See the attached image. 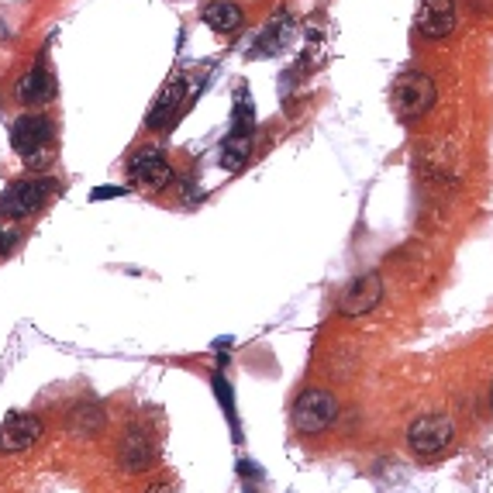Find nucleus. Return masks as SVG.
Wrapping results in <instances>:
<instances>
[{
	"instance_id": "nucleus-1",
	"label": "nucleus",
	"mask_w": 493,
	"mask_h": 493,
	"mask_svg": "<svg viewBox=\"0 0 493 493\" xmlns=\"http://www.w3.org/2000/svg\"><path fill=\"white\" fill-rule=\"evenodd\" d=\"M290 417H294L297 434H324L328 428H335L338 421L335 394L324 390V387H307L304 394L297 397Z\"/></svg>"
},
{
	"instance_id": "nucleus-2",
	"label": "nucleus",
	"mask_w": 493,
	"mask_h": 493,
	"mask_svg": "<svg viewBox=\"0 0 493 493\" xmlns=\"http://www.w3.org/2000/svg\"><path fill=\"white\" fill-rule=\"evenodd\" d=\"M11 145L28 166H45L52 159V121L45 114H21L11 128Z\"/></svg>"
},
{
	"instance_id": "nucleus-3",
	"label": "nucleus",
	"mask_w": 493,
	"mask_h": 493,
	"mask_svg": "<svg viewBox=\"0 0 493 493\" xmlns=\"http://www.w3.org/2000/svg\"><path fill=\"white\" fill-rule=\"evenodd\" d=\"M390 97H394V111L400 114V121H417L434 107L438 90H434L432 77H425V73H404L394 83Z\"/></svg>"
},
{
	"instance_id": "nucleus-4",
	"label": "nucleus",
	"mask_w": 493,
	"mask_h": 493,
	"mask_svg": "<svg viewBox=\"0 0 493 493\" xmlns=\"http://www.w3.org/2000/svg\"><path fill=\"white\" fill-rule=\"evenodd\" d=\"M455 438V425L449 415H421L407 428V445L417 459H434L442 455Z\"/></svg>"
},
{
	"instance_id": "nucleus-5",
	"label": "nucleus",
	"mask_w": 493,
	"mask_h": 493,
	"mask_svg": "<svg viewBox=\"0 0 493 493\" xmlns=\"http://www.w3.org/2000/svg\"><path fill=\"white\" fill-rule=\"evenodd\" d=\"M56 194V183L52 179H18V183H11L4 194H0V215L14 217H32L35 211H41L49 197Z\"/></svg>"
},
{
	"instance_id": "nucleus-6",
	"label": "nucleus",
	"mask_w": 493,
	"mask_h": 493,
	"mask_svg": "<svg viewBox=\"0 0 493 493\" xmlns=\"http://www.w3.org/2000/svg\"><path fill=\"white\" fill-rule=\"evenodd\" d=\"M128 179H132V187H139L145 194H159V190L169 187L173 166H169V159L162 156L156 145H149V149H139L135 156L128 159Z\"/></svg>"
},
{
	"instance_id": "nucleus-7",
	"label": "nucleus",
	"mask_w": 493,
	"mask_h": 493,
	"mask_svg": "<svg viewBox=\"0 0 493 493\" xmlns=\"http://www.w3.org/2000/svg\"><path fill=\"white\" fill-rule=\"evenodd\" d=\"M379 300H383V277H379V273H366V277L352 279V283L342 290V297H338V315H345V317L370 315Z\"/></svg>"
},
{
	"instance_id": "nucleus-8",
	"label": "nucleus",
	"mask_w": 493,
	"mask_h": 493,
	"mask_svg": "<svg viewBox=\"0 0 493 493\" xmlns=\"http://www.w3.org/2000/svg\"><path fill=\"white\" fill-rule=\"evenodd\" d=\"M156 462V445L145 428H128V432L118 438V466L124 473H145L149 466Z\"/></svg>"
},
{
	"instance_id": "nucleus-9",
	"label": "nucleus",
	"mask_w": 493,
	"mask_h": 493,
	"mask_svg": "<svg viewBox=\"0 0 493 493\" xmlns=\"http://www.w3.org/2000/svg\"><path fill=\"white\" fill-rule=\"evenodd\" d=\"M459 24L455 0H425L417 11V32L425 39H449Z\"/></svg>"
},
{
	"instance_id": "nucleus-10",
	"label": "nucleus",
	"mask_w": 493,
	"mask_h": 493,
	"mask_svg": "<svg viewBox=\"0 0 493 493\" xmlns=\"http://www.w3.org/2000/svg\"><path fill=\"white\" fill-rule=\"evenodd\" d=\"M41 438V421L32 415H7L0 421V452H24Z\"/></svg>"
},
{
	"instance_id": "nucleus-11",
	"label": "nucleus",
	"mask_w": 493,
	"mask_h": 493,
	"mask_svg": "<svg viewBox=\"0 0 493 493\" xmlns=\"http://www.w3.org/2000/svg\"><path fill=\"white\" fill-rule=\"evenodd\" d=\"M183 97H187V79L183 77L169 79V83L159 90V97L152 100V107H149V114H145V128H149V132L169 128L173 118L179 114V107H183Z\"/></svg>"
},
{
	"instance_id": "nucleus-12",
	"label": "nucleus",
	"mask_w": 493,
	"mask_h": 493,
	"mask_svg": "<svg viewBox=\"0 0 493 493\" xmlns=\"http://www.w3.org/2000/svg\"><path fill=\"white\" fill-rule=\"evenodd\" d=\"M297 35V21L294 14H287V11H279L277 18H269L266 24H262V32H259L256 45H252V56H277V52H283L290 41H294Z\"/></svg>"
},
{
	"instance_id": "nucleus-13",
	"label": "nucleus",
	"mask_w": 493,
	"mask_h": 493,
	"mask_svg": "<svg viewBox=\"0 0 493 493\" xmlns=\"http://www.w3.org/2000/svg\"><path fill=\"white\" fill-rule=\"evenodd\" d=\"M14 94H18V100L21 104H28V107H41V104H49V100L56 97V79H52V73L45 69V62L39 59L18 79Z\"/></svg>"
},
{
	"instance_id": "nucleus-14",
	"label": "nucleus",
	"mask_w": 493,
	"mask_h": 493,
	"mask_svg": "<svg viewBox=\"0 0 493 493\" xmlns=\"http://www.w3.org/2000/svg\"><path fill=\"white\" fill-rule=\"evenodd\" d=\"M66 428L79 434V438H94V434L107 428V415H104V407L97 400H79L66 411Z\"/></svg>"
},
{
	"instance_id": "nucleus-15",
	"label": "nucleus",
	"mask_w": 493,
	"mask_h": 493,
	"mask_svg": "<svg viewBox=\"0 0 493 493\" xmlns=\"http://www.w3.org/2000/svg\"><path fill=\"white\" fill-rule=\"evenodd\" d=\"M200 18H204V24L207 28H215V32H221V35H232L235 28H242V7L238 4H232V0H215V4H207L204 11H200Z\"/></svg>"
},
{
	"instance_id": "nucleus-16",
	"label": "nucleus",
	"mask_w": 493,
	"mask_h": 493,
	"mask_svg": "<svg viewBox=\"0 0 493 493\" xmlns=\"http://www.w3.org/2000/svg\"><path fill=\"white\" fill-rule=\"evenodd\" d=\"M249 156H252V135H242V132H232L228 139L221 142V149H217V162L228 173H238L249 162Z\"/></svg>"
},
{
	"instance_id": "nucleus-17",
	"label": "nucleus",
	"mask_w": 493,
	"mask_h": 493,
	"mask_svg": "<svg viewBox=\"0 0 493 493\" xmlns=\"http://www.w3.org/2000/svg\"><path fill=\"white\" fill-rule=\"evenodd\" d=\"M211 390H215L217 404H221V411H224V417H228V425H232V432L238 428V417H235V394H232V383L224 379L221 373L211 376Z\"/></svg>"
},
{
	"instance_id": "nucleus-18",
	"label": "nucleus",
	"mask_w": 493,
	"mask_h": 493,
	"mask_svg": "<svg viewBox=\"0 0 493 493\" xmlns=\"http://www.w3.org/2000/svg\"><path fill=\"white\" fill-rule=\"evenodd\" d=\"M232 132H242V135H252L256 132V114H252V100L242 90L235 97V118H232Z\"/></svg>"
},
{
	"instance_id": "nucleus-19",
	"label": "nucleus",
	"mask_w": 493,
	"mask_h": 493,
	"mask_svg": "<svg viewBox=\"0 0 493 493\" xmlns=\"http://www.w3.org/2000/svg\"><path fill=\"white\" fill-rule=\"evenodd\" d=\"M128 190L124 187H94L90 190V200H114V197H124Z\"/></svg>"
},
{
	"instance_id": "nucleus-20",
	"label": "nucleus",
	"mask_w": 493,
	"mask_h": 493,
	"mask_svg": "<svg viewBox=\"0 0 493 493\" xmlns=\"http://www.w3.org/2000/svg\"><path fill=\"white\" fill-rule=\"evenodd\" d=\"M238 476H245V479H259V466L256 462H249V459H238Z\"/></svg>"
},
{
	"instance_id": "nucleus-21",
	"label": "nucleus",
	"mask_w": 493,
	"mask_h": 493,
	"mask_svg": "<svg viewBox=\"0 0 493 493\" xmlns=\"http://www.w3.org/2000/svg\"><path fill=\"white\" fill-rule=\"evenodd\" d=\"M145 493H177V487H173V483H152Z\"/></svg>"
},
{
	"instance_id": "nucleus-22",
	"label": "nucleus",
	"mask_w": 493,
	"mask_h": 493,
	"mask_svg": "<svg viewBox=\"0 0 493 493\" xmlns=\"http://www.w3.org/2000/svg\"><path fill=\"white\" fill-rule=\"evenodd\" d=\"M11 242H14V235H11V232H7V224L0 221V249H7Z\"/></svg>"
},
{
	"instance_id": "nucleus-23",
	"label": "nucleus",
	"mask_w": 493,
	"mask_h": 493,
	"mask_svg": "<svg viewBox=\"0 0 493 493\" xmlns=\"http://www.w3.org/2000/svg\"><path fill=\"white\" fill-rule=\"evenodd\" d=\"M490 407H493V387H490Z\"/></svg>"
},
{
	"instance_id": "nucleus-24",
	"label": "nucleus",
	"mask_w": 493,
	"mask_h": 493,
	"mask_svg": "<svg viewBox=\"0 0 493 493\" xmlns=\"http://www.w3.org/2000/svg\"><path fill=\"white\" fill-rule=\"evenodd\" d=\"M242 493H252V490H242Z\"/></svg>"
}]
</instances>
